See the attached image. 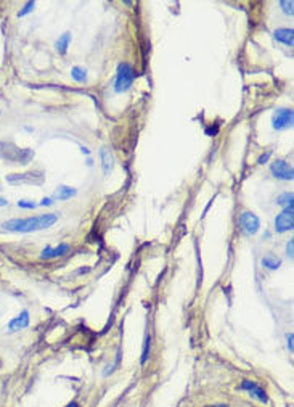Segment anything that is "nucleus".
<instances>
[{
    "mask_svg": "<svg viewBox=\"0 0 294 407\" xmlns=\"http://www.w3.org/2000/svg\"><path fill=\"white\" fill-rule=\"evenodd\" d=\"M10 184H35L39 185L44 182L42 172H28V174H11L7 177Z\"/></svg>",
    "mask_w": 294,
    "mask_h": 407,
    "instance_id": "nucleus-8",
    "label": "nucleus"
},
{
    "mask_svg": "<svg viewBox=\"0 0 294 407\" xmlns=\"http://www.w3.org/2000/svg\"><path fill=\"white\" fill-rule=\"evenodd\" d=\"M293 121H294L293 110H278L273 114L272 126H273V129H277V131H285L288 127L293 126Z\"/></svg>",
    "mask_w": 294,
    "mask_h": 407,
    "instance_id": "nucleus-5",
    "label": "nucleus"
},
{
    "mask_svg": "<svg viewBox=\"0 0 294 407\" xmlns=\"http://www.w3.org/2000/svg\"><path fill=\"white\" fill-rule=\"evenodd\" d=\"M66 407H79V404L76 403V401H72V403H69V404L66 406Z\"/></svg>",
    "mask_w": 294,
    "mask_h": 407,
    "instance_id": "nucleus-28",
    "label": "nucleus"
},
{
    "mask_svg": "<svg viewBox=\"0 0 294 407\" xmlns=\"http://www.w3.org/2000/svg\"><path fill=\"white\" fill-rule=\"evenodd\" d=\"M273 34H275V39L280 40L281 44L290 45V47L294 45V31H293V29H288V28L277 29V31H275Z\"/></svg>",
    "mask_w": 294,
    "mask_h": 407,
    "instance_id": "nucleus-11",
    "label": "nucleus"
},
{
    "mask_svg": "<svg viewBox=\"0 0 294 407\" xmlns=\"http://www.w3.org/2000/svg\"><path fill=\"white\" fill-rule=\"evenodd\" d=\"M293 246H294V241L293 240H290L286 243V256L290 258V259H293Z\"/></svg>",
    "mask_w": 294,
    "mask_h": 407,
    "instance_id": "nucleus-22",
    "label": "nucleus"
},
{
    "mask_svg": "<svg viewBox=\"0 0 294 407\" xmlns=\"http://www.w3.org/2000/svg\"><path fill=\"white\" fill-rule=\"evenodd\" d=\"M28 325H29V312L28 311H23L21 314H18L15 319L10 320L8 330L10 332H18V330L26 329Z\"/></svg>",
    "mask_w": 294,
    "mask_h": 407,
    "instance_id": "nucleus-10",
    "label": "nucleus"
},
{
    "mask_svg": "<svg viewBox=\"0 0 294 407\" xmlns=\"http://www.w3.org/2000/svg\"><path fill=\"white\" fill-rule=\"evenodd\" d=\"M58 221V214H40L35 217H24V219H10L2 224V227L8 232H16V234H29V232H37V230H44L52 227L55 222Z\"/></svg>",
    "mask_w": 294,
    "mask_h": 407,
    "instance_id": "nucleus-1",
    "label": "nucleus"
},
{
    "mask_svg": "<svg viewBox=\"0 0 294 407\" xmlns=\"http://www.w3.org/2000/svg\"><path fill=\"white\" fill-rule=\"evenodd\" d=\"M8 204V202L5 198H0V206H7Z\"/></svg>",
    "mask_w": 294,
    "mask_h": 407,
    "instance_id": "nucleus-27",
    "label": "nucleus"
},
{
    "mask_svg": "<svg viewBox=\"0 0 294 407\" xmlns=\"http://www.w3.org/2000/svg\"><path fill=\"white\" fill-rule=\"evenodd\" d=\"M270 171L273 177L281 179V180H293L294 179V171L293 168L288 165L285 160H277L270 165Z\"/></svg>",
    "mask_w": 294,
    "mask_h": 407,
    "instance_id": "nucleus-6",
    "label": "nucleus"
},
{
    "mask_svg": "<svg viewBox=\"0 0 294 407\" xmlns=\"http://www.w3.org/2000/svg\"><path fill=\"white\" fill-rule=\"evenodd\" d=\"M204 407H229V404H214V406H204Z\"/></svg>",
    "mask_w": 294,
    "mask_h": 407,
    "instance_id": "nucleus-26",
    "label": "nucleus"
},
{
    "mask_svg": "<svg viewBox=\"0 0 294 407\" xmlns=\"http://www.w3.org/2000/svg\"><path fill=\"white\" fill-rule=\"evenodd\" d=\"M133 77H135V72H133L132 65L129 63H121L118 66V74H116V84L114 90L118 94L127 92L131 86L133 84Z\"/></svg>",
    "mask_w": 294,
    "mask_h": 407,
    "instance_id": "nucleus-2",
    "label": "nucleus"
},
{
    "mask_svg": "<svg viewBox=\"0 0 294 407\" xmlns=\"http://www.w3.org/2000/svg\"><path fill=\"white\" fill-rule=\"evenodd\" d=\"M280 7H281V10H283L285 15L293 16V13H294V2L293 0H283V2H280Z\"/></svg>",
    "mask_w": 294,
    "mask_h": 407,
    "instance_id": "nucleus-19",
    "label": "nucleus"
},
{
    "mask_svg": "<svg viewBox=\"0 0 294 407\" xmlns=\"http://www.w3.org/2000/svg\"><path fill=\"white\" fill-rule=\"evenodd\" d=\"M34 2H28L26 5H24L23 7V10H20V13H18V16H24V15H28V13H31V11L34 10Z\"/></svg>",
    "mask_w": 294,
    "mask_h": 407,
    "instance_id": "nucleus-20",
    "label": "nucleus"
},
{
    "mask_svg": "<svg viewBox=\"0 0 294 407\" xmlns=\"http://www.w3.org/2000/svg\"><path fill=\"white\" fill-rule=\"evenodd\" d=\"M294 227V204L286 206V208L275 217V232L285 234L288 230H293Z\"/></svg>",
    "mask_w": 294,
    "mask_h": 407,
    "instance_id": "nucleus-3",
    "label": "nucleus"
},
{
    "mask_svg": "<svg viewBox=\"0 0 294 407\" xmlns=\"http://www.w3.org/2000/svg\"><path fill=\"white\" fill-rule=\"evenodd\" d=\"M293 200H294V195L293 193L290 192V193H283V195H280L278 198H277V204H280V206H291V204H294L293 203Z\"/></svg>",
    "mask_w": 294,
    "mask_h": 407,
    "instance_id": "nucleus-18",
    "label": "nucleus"
},
{
    "mask_svg": "<svg viewBox=\"0 0 294 407\" xmlns=\"http://www.w3.org/2000/svg\"><path fill=\"white\" fill-rule=\"evenodd\" d=\"M18 206H20V208H24V209H33L37 204L33 202H26V200H20V202H18Z\"/></svg>",
    "mask_w": 294,
    "mask_h": 407,
    "instance_id": "nucleus-21",
    "label": "nucleus"
},
{
    "mask_svg": "<svg viewBox=\"0 0 294 407\" xmlns=\"http://www.w3.org/2000/svg\"><path fill=\"white\" fill-rule=\"evenodd\" d=\"M74 195H76V190L74 188H71V187H60L57 190V198L58 200H68V198L74 197Z\"/></svg>",
    "mask_w": 294,
    "mask_h": 407,
    "instance_id": "nucleus-16",
    "label": "nucleus"
},
{
    "mask_svg": "<svg viewBox=\"0 0 294 407\" xmlns=\"http://www.w3.org/2000/svg\"><path fill=\"white\" fill-rule=\"evenodd\" d=\"M52 203H53V202H52L50 198H44V200L40 202V206H48V204H52Z\"/></svg>",
    "mask_w": 294,
    "mask_h": 407,
    "instance_id": "nucleus-24",
    "label": "nucleus"
},
{
    "mask_svg": "<svg viewBox=\"0 0 294 407\" xmlns=\"http://www.w3.org/2000/svg\"><path fill=\"white\" fill-rule=\"evenodd\" d=\"M293 341H294V335L293 333H290V335H288V349H290V352L294 351L293 349Z\"/></svg>",
    "mask_w": 294,
    "mask_h": 407,
    "instance_id": "nucleus-23",
    "label": "nucleus"
},
{
    "mask_svg": "<svg viewBox=\"0 0 294 407\" xmlns=\"http://www.w3.org/2000/svg\"><path fill=\"white\" fill-rule=\"evenodd\" d=\"M240 224L244 230V234L248 235H256L261 229V221L254 212H243L240 217Z\"/></svg>",
    "mask_w": 294,
    "mask_h": 407,
    "instance_id": "nucleus-7",
    "label": "nucleus"
},
{
    "mask_svg": "<svg viewBox=\"0 0 294 407\" xmlns=\"http://www.w3.org/2000/svg\"><path fill=\"white\" fill-rule=\"evenodd\" d=\"M150 341H151L150 335L146 333V335H145V341H143V349H142V359H140V364H142V366L146 362V359L150 357Z\"/></svg>",
    "mask_w": 294,
    "mask_h": 407,
    "instance_id": "nucleus-17",
    "label": "nucleus"
},
{
    "mask_svg": "<svg viewBox=\"0 0 294 407\" xmlns=\"http://www.w3.org/2000/svg\"><path fill=\"white\" fill-rule=\"evenodd\" d=\"M100 158H101V168H103V174H109L113 169V155L108 148H101L100 151Z\"/></svg>",
    "mask_w": 294,
    "mask_h": 407,
    "instance_id": "nucleus-12",
    "label": "nucleus"
},
{
    "mask_svg": "<svg viewBox=\"0 0 294 407\" xmlns=\"http://www.w3.org/2000/svg\"><path fill=\"white\" fill-rule=\"evenodd\" d=\"M71 76L76 82H85L87 81V71H85L84 68H81V66H74L72 71H71Z\"/></svg>",
    "mask_w": 294,
    "mask_h": 407,
    "instance_id": "nucleus-15",
    "label": "nucleus"
},
{
    "mask_svg": "<svg viewBox=\"0 0 294 407\" xmlns=\"http://www.w3.org/2000/svg\"><path fill=\"white\" fill-rule=\"evenodd\" d=\"M240 390H241V391H246L251 398L257 399V401H259V403H262V404H267V403H268V396H267L265 390H264V388H261V386L257 385L256 381H253V380H243L241 385H240Z\"/></svg>",
    "mask_w": 294,
    "mask_h": 407,
    "instance_id": "nucleus-4",
    "label": "nucleus"
},
{
    "mask_svg": "<svg viewBox=\"0 0 294 407\" xmlns=\"http://www.w3.org/2000/svg\"><path fill=\"white\" fill-rule=\"evenodd\" d=\"M270 155H272V153H270V151H268V153H267V155H264V156H261V160H259V163H264V161H267V160H268V158H270Z\"/></svg>",
    "mask_w": 294,
    "mask_h": 407,
    "instance_id": "nucleus-25",
    "label": "nucleus"
},
{
    "mask_svg": "<svg viewBox=\"0 0 294 407\" xmlns=\"http://www.w3.org/2000/svg\"><path fill=\"white\" fill-rule=\"evenodd\" d=\"M262 266L270 271H275L281 266V261L277 256H273V254H267V256L262 258Z\"/></svg>",
    "mask_w": 294,
    "mask_h": 407,
    "instance_id": "nucleus-13",
    "label": "nucleus"
},
{
    "mask_svg": "<svg viewBox=\"0 0 294 407\" xmlns=\"http://www.w3.org/2000/svg\"><path fill=\"white\" fill-rule=\"evenodd\" d=\"M69 251V246L68 245H60L57 248H52V246H47L42 250L40 253V258L42 259H57V258H61V256H65L66 253Z\"/></svg>",
    "mask_w": 294,
    "mask_h": 407,
    "instance_id": "nucleus-9",
    "label": "nucleus"
},
{
    "mask_svg": "<svg viewBox=\"0 0 294 407\" xmlns=\"http://www.w3.org/2000/svg\"><path fill=\"white\" fill-rule=\"evenodd\" d=\"M69 42H71V33H65L61 37L57 40V50L60 53H66V50H68V45H69Z\"/></svg>",
    "mask_w": 294,
    "mask_h": 407,
    "instance_id": "nucleus-14",
    "label": "nucleus"
}]
</instances>
